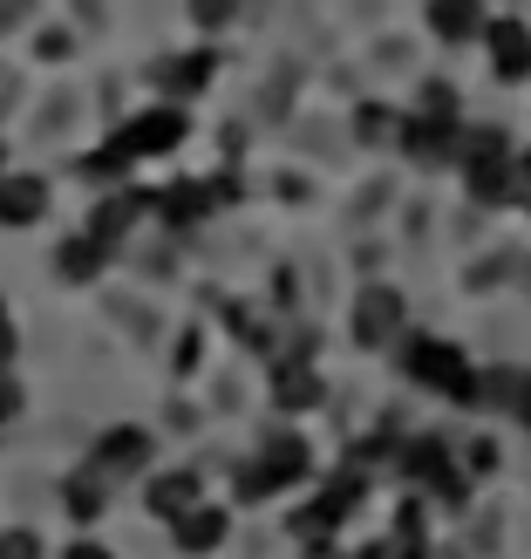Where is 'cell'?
Instances as JSON below:
<instances>
[{"label":"cell","instance_id":"obj_24","mask_svg":"<svg viewBox=\"0 0 531 559\" xmlns=\"http://www.w3.org/2000/svg\"><path fill=\"white\" fill-rule=\"evenodd\" d=\"M0 559H41V539L27 533V525H8V533H0Z\"/></svg>","mask_w":531,"mask_h":559},{"label":"cell","instance_id":"obj_3","mask_svg":"<svg viewBox=\"0 0 531 559\" xmlns=\"http://www.w3.org/2000/svg\"><path fill=\"white\" fill-rule=\"evenodd\" d=\"M306 478H314V451H306V437L300 430H273L260 451L245 457V471H239V506H266V498L293 491Z\"/></svg>","mask_w":531,"mask_h":559},{"label":"cell","instance_id":"obj_16","mask_svg":"<svg viewBox=\"0 0 531 559\" xmlns=\"http://www.w3.org/2000/svg\"><path fill=\"white\" fill-rule=\"evenodd\" d=\"M273 403L287 416L321 409V369H314V361H279V369H273Z\"/></svg>","mask_w":531,"mask_h":559},{"label":"cell","instance_id":"obj_8","mask_svg":"<svg viewBox=\"0 0 531 559\" xmlns=\"http://www.w3.org/2000/svg\"><path fill=\"white\" fill-rule=\"evenodd\" d=\"M232 191H239V185H198V178H184V185H171V191H157L150 212H157L171 233H191V226H205V218L232 199Z\"/></svg>","mask_w":531,"mask_h":559},{"label":"cell","instance_id":"obj_13","mask_svg":"<svg viewBox=\"0 0 531 559\" xmlns=\"http://www.w3.org/2000/svg\"><path fill=\"white\" fill-rule=\"evenodd\" d=\"M171 539H178V552H184V559H205V552H218V546L232 539V512L205 498V506H191V512L171 525Z\"/></svg>","mask_w":531,"mask_h":559},{"label":"cell","instance_id":"obj_28","mask_svg":"<svg viewBox=\"0 0 531 559\" xmlns=\"http://www.w3.org/2000/svg\"><path fill=\"white\" fill-rule=\"evenodd\" d=\"M62 559H117V552L96 546V539H75V546H62Z\"/></svg>","mask_w":531,"mask_h":559},{"label":"cell","instance_id":"obj_31","mask_svg":"<svg viewBox=\"0 0 531 559\" xmlns=\"http://www.w3.org/2000/svg\"><path fill=\"white\" fill-rule=\"evenodd\" d=\"M518 416H524V424H531V376H524V396H518Z\"/></svg>","mask_w":531,"mask_h":559},{"label":"cell","instance_id":"obj_23","mask_svg":"<svg viewBox=\"0 0 531 559\" xmlns=\"http://www.w3.org/2000/svg\"><path fill=\"white\" fill-rule=\"evenodd\" d=\"M463 471H470V478H491V471H497V443L491 437H470L463 443Z\"/></svg>","mask_w":531,"mask_h":559},{"label":"cell","instance_id":"obj_30","mask_svg":"<svg viewBox=\"0 0 531 559\" xmlns=\"http://www.w3.org/2000/svg\"><path fill=\"white\" fill-rule=\"evenodd\" d=\"M306 559H348V552L334 546V539H306Z\"/></svg>","mask_w":531,"mask_h":559},{"label":"cell","instance_id":"obj_32","mask_svg":"<svg viewBox=\"0 0 531 559\" xmlns=\"http://www.w3.org/2000/svg\"><path fill=\"white\" fill-rule=\"evenodd\" d=\"M0 171H8V144H0Z\"/></svg>","mask_w":531,"mask_h":559},{"label":"cell","instance_id":"obj_29","mask_svg":"<svg viewBox=\"0 0 531 559\" xmlns=\"http://www.w3.org/2000/svg\"><path fill=\"white\" fill-rule=\"evenodd\" d=\"M35 48H41V62H48V55H69V35H48V27H41V41H35Z\"/></svg>","mask_w":531,"mask_h":559},{"label":"cell","instance_id":"obj_21","mask_svg":"<svg viewBox=\"0 0 531 559\" xmlns=\"http://www.w3.org/2000/svg\"><path fill=\"white\" fill-rule=\"evenodd\" d=\"M354 136H361L369 151L402 144V109H388V103H361V109H354Z\"/></svg>","mask_w":531,"mask_h":559},{"label":"cell","instance_id":"obj_2","mask_svg":"<svg viewBox=\"0 0 531 559\" xmlns=\"http://www.w3.org/2000/svg\"><path fill=\"white\" fill-rule=\"evenodd\" d=\"M402 369L409 382H423L430 396L443 403H457V409H478V361H470L450 334H409V348H402Z\"/></svg>","mask_w":531,"mask_h":559},{"label":"cell","instance_id":"obj_11","mask_svg":"<svg viewBox=\"0 0 531 559\" xmlns=\"http://www.w3.org/2000/svg\"><path fill=\"white\" fill-rule=\"evenodd\" d=\"M396 334H402V294L388 287V280L361 287V300H354V342L382 348V342H396Z\"/></svg>","mask_w":531,"mask_h":559},{"label":"cell","instance_id":"obj_9","mask_svg":"<svg viewBox=\"0 0 531 559\" xmlns=\"http://www.w3.org/2000/svg\"><path fill=\"white\" fill-rule=\"evenodd\" d=\"M484 55L497 82H531V27L518 14H491L484 21Z\"/></svg>","mask_w":531,"mask_h":559},{"label":"cell","instance_id":"obj_27","mask_svg":"<svg viewBox=\"0 0 531 559\" xmlns=\"http://www.w3.org/2000/svg\"><path fill=\"white\" fill-rule=\"evenodd\" d=\"M21 403H27V396H21V382L0 369V424H8V416H21Z\"/></svg>","mask_w":531,"mask_h":559},{"label":"cell","instance_id":"obj_12","mask_svg":"<svg viewBox=\"0 0 531 559\" xmlns=\"http://www.w3.org/2000/svg\"><path fill=\"white\" fill-rule=\"evenodd\" d=\"M191 506H205V478L191 464H178V471H157V478L144 485V512L150 519H164V525H178Z\"/></svg>","mask_w":531,"mask_h":559},{"label":"cell","instance_id":"obj_18","mask_svg":"<svg viewBox=\"0 0 531 559\" xmlns=\"http://www.w3.org/2000/svg\"><path fill=\"white\" fill-rule=\"evenodd\" d=\"M354 559H423V506L409 498V506L396 512V533L375 539V546H361Z\"/></svg>","mask_w":531,"mask_h":559},{"label":"cell","instance_id":"obj_6","mask_svg":"<svg viewBox=\"0 0 531 559\" xmlns=\"http://www.w3.org/2000/svg\"><path fill=\"white\" fill-rule=\"evenodd\" d=\"M402 471L415 491H436L443 506H463V471L450 457V437H409L402 443Z\"/></svg>","mask_w":531,"mask_h":559},{"label":"cell","instance_id":"obj_19","mask_svg":"<svg viewBox=\"0 0 531 559\" xmlns=\"http://www.w3.org/2000/svg\"><path fill=\"white\" fill-rule=\"evenodd\" d=\"M102 260H109V246L89 239V233L55 246V273H62V280H102Z\"/></svg>","mask_w":531,"mask_h":559},{"label":"cell","instance_id":"obj_10","mask_svg":"<svg viewBox=\"0 0 531 559\" xmlns=\"http://www.w3.org/2000/svg\"><path fill=\"white\" fill-rule=\"evenodd\" d=\"M48 178L41 171H0V226L8 233H27V226H41L48 218Z\"/></svg>","mask_w":531,"mask_h":559},{"label":"cell","instance_id":"obj_17","mask_svg":"<svg viewBox=\"0 0 531 559\" xmlns=\"http://www.w3.org/2000/svg\"><path fill=\"white\" fill-rule=\"evenodd\" d=\"M150 212V199H144V191H109V199L89 212V239H102V246H117L130 226H136V218H144Z\"/></svg>","mask_w":531,"mask_h":559},{"label":"cell","instance_id":"obj_22","mask_svg":"<svg viewBox=\"0 0 531 559\" xmlns=\"http://www.w3.org/2000/svg\"><path fill=\"white\" fill-rule=\"evenodd\" d=\"M415 117H457V90H450V82H423V96H415Z\"/></svg>","mask_w":531,"mask_h":559},{"label":"cell","instance_id":"obj_14","mask_svg":"<svg viewBox=\"0 0 531 559\" xmlns=\"http://www.w3.org/2000/svg\"><path fill=\"white\" fill-rule=\"evenodd\" d=\"M212 75H218V55H212V48H191V55H164V62L150 69V82H157V90L171 96V103L198 96V90H205Z\"/></svg>","mask_w":531,"mask_h":559},{"label":"cell","instance_id":"obj_7","mask_svg":"<svg viewBox=\"0 0 531 559\" xmlns=\"http://www.w3.org/2000/svg\"><path fill=\"white\" fill-rule=\"evenodd\" d=\"M402 157L415 171L463 164V117H402Z\"/></svg>","mask_w":531,"mask_h":559},{"label":"cell","instance_id":"obj_5","mask_svg":"<svg viewBox=\"0 0 531 559\" xmlns=\"http://www.w3.org/2000/svg\"><path fill=\"white\" fill-rule=\"evenodd\" d=\"M361 491H369V471H361V464H341V471L321 485L314 506L293 512V533H300V539H334V525H341V519L361 506Z\"/></svg>","mask_w":531,"mask_h":559},{"label":"cell","instance_id":"obj_15","mask_svg":"<svg viewBox=\"0 0 531 559\" xmlns=\"http://www.w3.org/2000/svg\"><path fill=\"white\" fill-rule=\"evenodd\" d=\"M423 21H430V35L436 41H484V0H430V8H423Z\"/></svg>","mask_w":531,"mask_h":559},{"label":"cell","instance_id":"obj_25","mask_svg":"<svg viewBox=\"0 0 531 559\" xmlns=\"http://www.w3.org/2000/svg\"><path fill=\"white\" fill-rule=\"evenodd\" d=\"M191 21H198V27H226L232 21V0H191Z\"/></svg>","mask_w":531,"mask_h":559},{"label":"cell","instance_id":"obj_20","mask_svg":"<svg viewBox=\"0 0 531 559\" xmlns=\"http://www.w3.org/2000/svg\"><path fill=\"white\" fill-rule=\"evenodd\" d=\"M62 512H69L75 525H96V519L109 512V485H96L89 471H75V478L62 485Z\"/></svg>","mask_w":531,"mask_h":559},{"label":"cell","instance_id":"obj_26","mask_svg":"<svg viewBox=\"0 0 531 559\" xmlns=\"http://www.w3.org/2000/svg\"><path fill=\"white\" fill-rule=\"evenodd\" d=\"M14 348H21V334H14V307L0 300V369H8V361H14Z\"/></svg>","mask_w":531,"mask_h":559},{"label":"cell","instance_id":"obj_4","mask_svg":"<svg viewBox=\"0 0 531 559\" xmlns=\"http://www.w3.org/2000/svg\"><path fill=\"white\" fill-rule=\"evenodd\" d=\"M150 457H157V437L144 424H117V430H102L89 443L82 471H89L96 485H123V478H136V471H150Z\"/></svg>","mask_w":531,"mask_h":559},{"label":"cell","instance_id":"obj_1","mask_svg":"<svg viewBox=\"0 0 531 559\" xmlns=\"http://www.w3.org/2000/svg\"><path fill=\"white\" fill-rule=\"evenodd\" d=\"M191 136V117H184V103H157V109H136V117L117 123V136L96 151V157H82V171L102 178V185H117L130 164H144V157H171L178 144Z\"/></svg>","mask_w":531,"mask_h":559}]
</instances>
